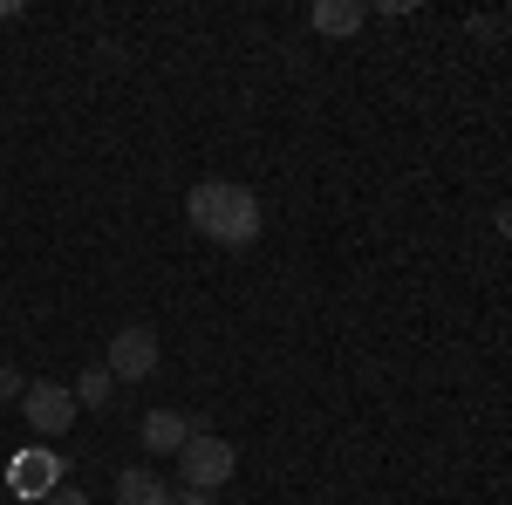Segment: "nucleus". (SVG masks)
Listing matches in <instances>:
<instances>
[{"instance_id":"6","label":"nucleus","mask_w":512,"mask_h":505,"mask_svg":"<svg viewBox=\"0 0 512 505\" xmlns=\"http://www.w3.org/2000/svg\"><path fill=\"white\" fill-rule=\"evenodd\" d=\"M192 417H185V410H151V417H144V424H137V444H144V451H171V458H178V451H185V444H192Z\"/></svg>"},{"instance_id":"15","label":"nucleus","mask_w":512,"mask_h":505,"mask_svg":"<svg viewBox=\"0 0 512 505\" xmlns=\"http://www.w3.org/2000/svg\"><path fill=\"white\" fill-rule=\"evenodd\" d=\"M0 478H7V471H0Z\"/></svg>"},{"instance_id":"11","label":"nucleus","mask_w":512,"mask_h":505,"mask_svg":"<svg viewBox=\"0 0 512 505\" xmlns=\"http://www.w3.org/2000/svg\"><path fill=\"white\" fill-rule=\"evenodd\" d=\"M41 505H89V499H82V492H69V485H55V492H48Z\"/></svg>"},{"instance_id":"9","label":"nucleus","mask_w":512,"mask_h":505,"mask_svg":"<svg viewBox=\"0 0 512 505\" xmlns=\"http://www.w3.org/2000/svg\"><path fill=\"white\" fill-rule=\"evenodd\" d=\"M69 389H76V403H82V410H103V403H110V389H117V376H110V369L96 362V369H82V376H76Z\"/></svg>"},{"instance_id":"10","label":"nucleus","mask_w":512,"mask_h":505,"mask_svg":"<svg viewBox=\"0 0 512 505\" xmlns=\"http://www.w3.org/2000/svg\"><path fill=\"white\" fill-rule=\"evenodd\" d=\"M14 396H28V376H21V369H7V362H0V403H14Z\"/></svg>"},{"instance_id":"8","label":"nucleus","mask_w":512,"mask_h":505,"mask_svg":"<svg viewBox=\"0 0 512 505\" xmlns=\"http://www.w3.org/2000/svg\"><path fill=\"white\" fill-rule=\"evenodd\" d=\"M308 21H315V35H335V41H342V35H362L369 7H362V0H321Z\"/></svg>"},{"instance_id":"2","label":"nucleus","mask_w":512,"mask_h":505,"mask_svg":"<svg viewBox=\"0 0 512 505\" xmlns=\"http://www.w3.org/2000/svg\"><path fill=\"white\" fill-rule=\"evenodd\" d=\"M233 471H239V451H233V437H219V430H192V444L178 451V478H185V492H226L233 485Z\"/></svg>"},{"instance_id":"12","label":"nucleus","mask_w":512,"mask_h":505,"mask_svg":"<svg viewBox=\"0 0 512 505\" xmlns=\"http://www.w3.org/2000/svg\"><path fill=\"white\" fill-rule=\"evenodd\" d=\"M171 505H212V492H185V485H178V492H171Z\"/></svg>"},{"instance_id":"1","label":"nucleus","mask_w":512,"mask_h":505,"mask_svg":"<svg viewBox=\"0 0 512 505\" xmlns=\"http://www.w3.org/2000/svg\"><path fill=\"white\" fill-rule=\"evenodd\" d=\"M185 219L205 239H219V246H253L260 226H267L260 198L246 192V185H233V178H198L192 192H185Z\"/></svg>"},{"instance_id":"13","label":"nucleus","mask_w":512,"mask_h":505,"mask_svg":"<svg viewBox=\"0 0 512 505\" xmlns=\"http://www.w3.org/2000/svg\"><path fill=\"white\" fill-rule=\"evenodd\" d=\"M492 226H499V233L512 239V198H506V205H499V212H492Z\"/></svg>"},{"instance_id":"4","label":"nucleus","mask_w":512,"mask_h":505,"mask_svg":"<svg viewBox=\"0 0 512 505\" xmlns=\"http://www.w3.org/2000/svg\"><path fill=\"white\" fill-rule=\"evenodd\" d=\"M76 389L69 383H28V396H21V417H28V430L35 437H62V430L76 424Z\"/></svg>"},{"instance_id":"5","label":"nucleus","mask_w":512,"mask_h":505,"mask_svg":"<svg viewBox=\"0 0 512 505\" xmlns=\"http://www.w3.org/2000/svg\"><path fill=\"white\" fill-rule=\"evenodd\" d=\"M69 478V465H62V451H48V444H35V451H21L14 465H7V492L14 499H48L55 485Z\"/></svg>"},{"instance_id":"3","label":"nucleus","mask_w":512,"mask_h":505,"mask_svg":"<svg viewBox=\"0 0 512 505\" xmlns=\"http://www.w3.org/2000/svg\"><path fill=\"white\" fill-rule=\"evenodd\" d=\"M158 362H164L158 328H144V321L117 328V335H110V355H103V369H110L117 383H151V376H158Z\"/></svg>"},{"instance_id":"14","label":"nucleus","mask_w":512,"mask_h":505,"mask_svg":"<svg viewBox=\"0 0 512 505\" xmlns=\"http://www.w3.org/2000/svg\"><path fill=\"white\" fill-rule=\"evenodd\" d=\"M0 21H21V0H0Z\"/></svg>"},{"instance_id":"7","label":"nucleus","mask_w":512,"mask_h":505,"mask_svg":"<svg viewBox=\"0 0 512 505\" xmlns=\"http://www.w3.org/2000/svg\"><path fill=\"white\" fill-rule=\"evenodd\" d=\"M117 505H171V485L151 465H130L117 471Z\"/></svg>"}]
</instances>
